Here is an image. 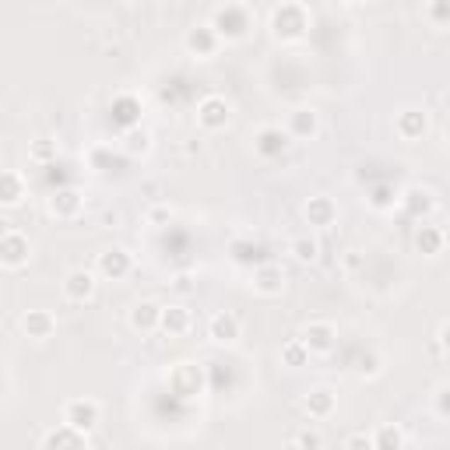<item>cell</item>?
I'll list each match as a JSON object with an SVG mask.
<instances>
[{
  "instance_id": "1",
  "label": "cell",
  "mask_w": 450,
  "mask_h": 450,
  "mask_svg": "<svg viewBox=\"0 0 450 450\" xmlns=\"http://www.w3.org/2000/svg\"><path fill=\"white\" fill-rule=\"evenodd\" d=\"M64 422H67V429L85 433V429H91L99 422V405L95 401H71L64 408Z\"/></svg>"
},
{
  "instance_id": "2",
  "label": "cell",
  "mask_w": 450,
  "mask_h": 450,
  "mask_svg": "<svg viewBox=\"0 0 450 450\" xmlns=\"http://www.w3.org/2000/svg\"><path fill=\"white\" fill-rule=\"evenodd\" d=\"M64 292H67V299L71 303H85L95 296V274L85 268H74L67 271V278H64Z\"/></svg>"
},
{
  "instance_id": "3",
  "label": "cell",
  "mask_w": 450,
  "mask_h": 450,
  "mask_svg": "<svg viewBox=\"0 0 450 450\" xmlns=\"http://www.w3.org/2000/svg\"><path fill=\"white\" fill-rule=\"evenodd\" d=\"M0 264H7V268H21V264H28V240L18 236V232L0 236Z\"/></svg>"
},
{
  "instance_id": "4",
  "label": "cell",
  "mask_w": 450,
  "mask_h": 450,
  "mask_svg": "<svg viewBox=\"0 0 450 450\" xmlns=\"http://www.w3.org/2000/svg\"><path fill=\"white\" fill-rule=\"evenodd\" d=\"M299 342L306 352H331L334 349V327L331 324H310Z\"/></svg>"
},
{
  "instance_id": "5",
  "label": "cell",
  "mask_w": 450,
  "mask_h": 450,
  "mask_svg": "<svg viewBox=\"0 0 450 450\" xmlns=\"http://www.w3.org/2000/svg\"><path fill=\"white\" fill-rule=\"evenodd\" d=\"M211 338L222 342V345L236 342V338H240V320H236L232 313H218V317H211Z\"/></svg>"
},
{
  "instance_id": "6",
  "label": "cell",
  "mask_w": 450,
  "mask_h": 450,
  "mask_svg": "<svg viewBox=\"0 0 450 450\" xmlns=\"http://www.w3.org/2000/svg\"><path fill=\"white\" fill-rule=\"evenodd\" d=\"M159 317H162V310H159L155 303H137L134 313H130V324H134L137 331H155V327H159Z\"/></svg>"
},
{
  "instance_id": "7",
  "label": "cell",
  "mask_w": 450,
  "mask_h": 450,
  "mask_svg": "<svg viewBox=\"0 0 450 450\" xmlns=\"http://www.w3.org/2000/svg\"><path fill=\"white\" fill-rule=\"evenodd\" d=\"M204 127H222L225 120H229V106L222 102V99H208L204 106H201V116H197Z\"/></svg>"
},
{
  "instance_id": "8",
  "label": "cell",
  "mask_w": 450,
  "mask_h": 450,
  "mask_svg": "<svg viewBox=\"0 0 450 450\" xmlns=\"http://www.w3.org/2000/svg\"><path fill=\"white\" fill-rule=\"evenodd\" d=\"M99 268L106 271V274H113V278H120V274L130 271V257H127L123 250H106V254L99 257Z\"/></svg>"
},
{
  "instance_id": "9",
  "label": "cell",
  "mask_w": 450,
  "mask_h": 450,
  "mask_svg": "<svg viewBox=\"0 0 450 450\" xmlns=\"http://www.w3.org/2000/svg\"><path fill=\"white\" fill-rule=\"evenodd\" d=\"M398 130H401L405 137H419V134H426V113H419V109H405L401 120H398Z\"/></svg>"
},
{
  "instance_id": "10",
  "label": "cell",
  "mask_w": 450,
  "mask_h": 450,
  "mask_svg": "<svg viewBox=\"0 0 450 450\" xmlns=\"http://www.w3.org/2000/svg\"><path fill=\"white\" fill-rule=\"evenodd\" d=\"M21 324H25V331H28L32 338H50V331H53V317L43 313V310H32Z\"/></svg>"
},
{
  "instance_id": "11",
  "label": "cell",
  "mask_w": 450,
  "mask_h": 450,
  "mask_svg": "<svg viewBox=\"0 0 450 450\" xmlns=\"http://www.w3.org/2000/svg\"><path fill=\"white\" fill-rule=\"evenodd\" d=\"M373 447L376 450H401L405 447V433L398 426H380L376 437H373Z\"/></svg>"
},
{
  "instance_id": "12",
  "label": "cell",
  "mask_w": 450,
  "mask_h": 450,
  "mask_svg": "<svg viewBox=\"0 0 450 450\" xmlns=\"http://www.w3.org/2000/svg\"><path fill=\"white\" fill-rule=\"evenodd\" d=\"M159 324H162V327H166L169 334H183V331L190 327V313H186L183 306H173V310H162Z\"/></svg>"
},
{
  "instance_id": "13",
  "label": "cell",
  "mask_w": 450,
  "mask_h": 450,
  "mask_svg": "<svg viewBox=\"0 0 450 450\" xmlns=\"http://www.w3.org/2000/svg\"><path fill=\"white\" fill-rule=\"evenodd\" d=\"M306 218L317 222V225H331V222H334V204H331L327 197H317V201L306 204Z\"/></svg>"
},
{
  "instance_id": "14",
  "label": "cell",
  "mask_w": 450,
  "mask_h": 450,
  "mask_svg": "<svg viewBox=\"0 0 450 450\" xmlns=\"http://www.w3.org/2000/svg\"><path fill=\"white\" fill-rule=\"evenodd\" d=\"M331 408H334V398H331L327 387H317V390L306 398V412H310V415H327Z\"/></svg>"
},
{
  "instance_id": "15",
  "label": "cell",
  "mask_w": 450,
  "mask_h": 450,
  "mask_svg": "<svg viewBox=\"0 0 450 450\" xmlns=\"http://www.w3.org/2000/svg\"><path fill=\"white\" fill-rule=\"evenodd\" d=\"M281 285H285V281H281V271L278 268H261L257 271V292H264V296H274V292H281Z\"/></svg>"
},
{
  "instance_id": "16",
  "label": "cell",
  "mask_w": 450,
  "mask_h": 450,
  "mask_svg": "<svg viewBox=\"0 0 450 450\" xmlns=\"http://www.w3.org/2000/svg\"><path fill=\"white\" fill-rule=\"evenodd\" d=\"M21 201V180L14 173H0V204H18Z\"/></svg>"
},
{
  "instance_id": "17",
  "label": "cell",
  "mask_w": 450,
  "mask_h": 450,
  "mask_svg": "<svg viewBox=\"0 0 450 450\" xmlns=\"http://www.w3.org/2000/svg\"><path fill=\"white\" fill-rule=\"evenodd\" d=\"M292 127H296L299 137L313 134V130H317V113H313V109H296V113H292Z\"/></svg>"
},
{
  "instance_id": "18",
  "label": "cell",
  "mask_w": 450,
  "mask_h": 450,
  "mask_svg": "<svg viewBox=\"0 0 450 450\" xmlns=\"http://www.w3.org/2000/svg\"><path fill=\"white\" fill-rule=\"evenodd\" d=\"M186 46H190V50H201V53H211V46H215L211 28H197V32H190V35H186Z\"/></svg>"
},
{
  "instance_id": "19",
  "label": "cell",
  "mask_w": 450,
  "mask_h": 450,
  "mask_svg": "<svg viewBox=\"0 0 450 450\" xmlns=\"http://www.w3.org/2000/svg\"><path fill=\"white\" fill-rule=\"evenodd\" d=\"M292 254L299 257V261H317V254H320V247H317V240H296L292 243Z\"/></svg>"
},
{
  "instance_id": "20",
  "label": "cell",
  "mask_w": 450,
  "mask_h": 450,
  "mask_svg": "<svg viewBox=\"0 0 450 450\" xmlns=\"http://www.w3.org/2000/svg\"><path fill=\"white\" fill-rule=\"evenodd\" d=\"M306 359H310V352L303 349V342H292V345H285V362H288V366H303Z\"/></svg>"
},
{
  "instance_id": "21",
  "label": "cell",
  "mask_w": 450,
  "mask_h": 450,
  "mask_svg": "<svg viewBox=\"0 0 450 450\" xmlns=\"http://www.w3.org/2000/svg\"><path fill=\"white\" fill-rule=\"evenodd\" d=\"M296 444H299V450H320V433L317 429H303L296 437Z\"/></svg>"
},
{
  "instance_id": "22",
  "label": "cell",
  "mask_w": 450,
  "mask_h": 450,
  "mask_svg": "<svg viewBox=\"0 0 450 450\" xmlns=\"http://www.w3.org/2000/svg\"><path fill=\"white\" fill-rule=\"evenodd\" d=\"M345 450H376V447H373V437H366V433H352V437L345 440Z\"/></svg>"
},
{
  "instance_id": "23",
  "label": "cell",
  "mask_w": 450,
  "mask_h": 450,
  "mask_svg": "<svg viewBox=\"0 0 450 450\" xmlns=\"http://www.w3.org/2000/svg\"><path fill=\"white\" fill-rule=\"evenodd\" d=\"M415 243H419V247H426V250H433V254L440 250V236H437V232H429V229H422Z\"/></svg>"
},
{
  "instance_id": "24",
  "label": "cell",
  "mask_w": 450,
  "mask_h": 450,
  "mask_svg": "<svg viewBox=\"0 0 450 450\" xmlns=\"http://www.w3.org/2000/svg\"><path fill=\"white\" fill-rule=\"evenodd\" d=\"M285 450H299V444H296V440H292V444H288V447H285Z\"/></svg>"
},
{
  "instance_id": "25",
  "label": "cell",
  "mask_w": 450,
  "mask_h": 450,
  "mask_svg": "<svg viewBox=\"0 0 450 450\" xmlns=\"http://www.w3.org/2000/svg\"><path fill=\"white\" fill-rule=\"evenodd\" d=\"M0 173H4V169H0Z\"/></svg>"
}]
</instances>
